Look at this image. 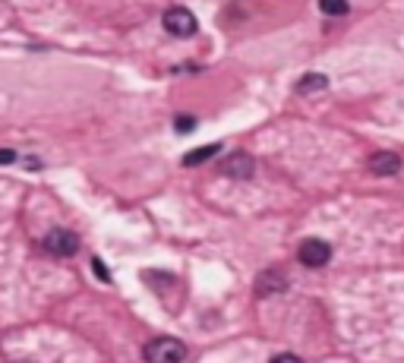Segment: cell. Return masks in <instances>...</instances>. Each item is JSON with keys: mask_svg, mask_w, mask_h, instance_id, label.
I'll list each match as a JSON object with an SVG mask.
<instances>
[{"mask_svg": "<svg viewBox=\"0 0 404 363\" xmlns=\"http://www.w3.org/2000/svg\"><path fill=\"white\" fill-rule=\"evenodd\" d=\"M143 357H145V363H183L187 360V344L171 335H161L145 344Z\"/></svg>", "mask_w": 404, "mask_h": 363, "instance_id": "obj_1", "label": "cell"}, {"mask_svg": "<svg viewBox=\"0 0 404 363\" xmlns=\"http://www.w3.org/2000/svg\"><path fill=\"white\" fill-rule=\"evenodd\" d=\"M161 26H165L167 35H174V38H190V35H196V16L187 10V6H171V10L161 16Z\"/></svg>", "mask_w": 404, "mask_h": 363, "instance_id": "obj_2", "label": "cell"}, {"mask_svg": "<svg viewBox=\"0 0 404 363\" xmlns=\"http://www.w3.org/2000/svg\"><path fill=\"white\" fill-rule=\"evenodd\" d=\"M222 171L227 174V177H234V180H249L256 174V162L247 155V152H234V155L224 158Z\"/></svg>", "mask_w": 404, "mask_h": 363, "instance_id": "obj_5", "label": "cell"}, {"mask_svg": "<svg viewBox=\"0 0 404 363\" xmlns=\"http://www.w3.org/2000/svg\"><path fill=\"white\" fill-rule=\"evenodd\" d=\"M297 256L306 268H322V265H328V259H332V246L326 241H304Z\"/></svg>", "mask_w": 404, "mask_h": 363, "instance_id": "obj_4", "label": "cell"}, {"mask_svg": "<svg viewBox=\"0 0 404 363\" xmlns=\"http://www.w3.org/2000/svg\"><path fill=\"white\" fill-rule=\"evenodd\" d=\"M45 250L51 253V256H61V259L76 256V250H79V237L73 234V231L54 228V231H51V234L45 237Z\"/></svg>", "mask_w": 404, "mask_h": 363, "instance_id": "obj_3", "label": "cell"}, {"mask_svg": "<svg viewBox=\"0 0 404 363\" xmlns=\"http://www.w3.org/2000/svg\"><path fill=\"white\" fill-rule=\"evenodd\" d=\"M174 130H180V133H193V130H196V117L180 114V117H174Z\"/></svg>", "mask_w": 404, "mask_h": 363, "instance_id": "obj_11", "label": "cell"}, {"mask_svg": "<svg viewBox=\"0 0 404 363\" xmlns=\"http://www.w3.org/2000/svg\"><path fill=\"white\" fill-rule=\"evenodd\" d=\"M218 152H222V142H212V145H205V149L187 152V155H183V164H187V168H193V164H205L209 158H215Z\"/></svg>", "mask_w": 404, "mask_h": 363, "instance_id": "obj_9", "label": "cell"}, {"mask_svg": "<svg viewBox=\"0 0 404 363\" xmlns=\"http://www.w3.org/2000/svg\"><path fill=\"white\" fill-rule=\"evenodd\" d=\"M92 265H95V275H98L101 281H111V275H108V268H105V263H101V259H92Z\"/></svg>", "mask_w": 404, "mask_h": 363, "instance_id": "obj_12", "label": "cell"}, {"mask_svg": "<svg viewBox=\"0 0 404 363\" xmlns=\"http://www.w3.org/2000/svg\"><path fill=\"white\" fill-rule=\"evenodd\" d=\"M271 363H304V360L294 357V354H278V357H271Z\"/></svg>", "mask_w": 404, "mask_h": 363, "instance_id": "obj_13", "label": "cell"}, {"mask_svg": "<svg viewBox=\"0 0 404 363\" xmlns=\"http://www.w3.org/2000/svg\"><path fill=\"white\" fill-rule=\"evenodd\" d=\"M326 89H328V76H322V73H306L297 83V95H319Z\"/></svg>", "mask_w": 404, "mask_h": 363, "instance_id": "obj_7", "label": "cell"}, {"mask_svg": "<svg viewBox=\"0 0 404 363\" xmlns=\"http://www.w3.org/2000/svg\"><path fill=\"white\" fill-rule=\"evenodd\" d=\"M288 288V281L281 278V275L275 272V268H269V272H262V278L256 281V290H259L262 297H269V294H278V290H284Z\"/></svg>", "mask_w": 404, "mask_h": 363, "instance_id": "obj_8", "label": "cell"}, {"mask_svg": "<svg viewBox=\"0 0 404 363\" xmlns=\"http://www.w3.org/2000/svg\"><path fill=\"white\" fill-rule=\"evenodd\" d=\"M13 158H16V155H13V152H10V149H4V152H0V164H10V162H13Z\"/></svg>", "mask_w": 404, "mask_h": 363, "instance_id": "obj_14", "label": "cell"}, {"mask_svg": "<svg viewBox=\"0 0 404 363\" xmlns=\"http://www.w3.org/2000/svg\"><path fill=\"white\" fill-rule=\"evenodd\" d=\"M319 10L326 16H344L348 13V0H319Z\"/></svg>", "mask_w": 404, "mask_h": 363, "instance_id": "obj_10", "label": "cell"}, {"mask_svg": "<svg viewBox=\"0 0 404 363\" xmlns=\"http://www.w3.org/2000/svg\"><path fill=\"white\" fill-rule=\"evenodd\" d=\"M366 168L376 174V177H392V174L401 171V158L395 152H376V155H370Z\"/></svg>", "mask_w": 404, "mask_h": 363, "instance_id": "obj_6", "label": "cell"}]
</instances>
